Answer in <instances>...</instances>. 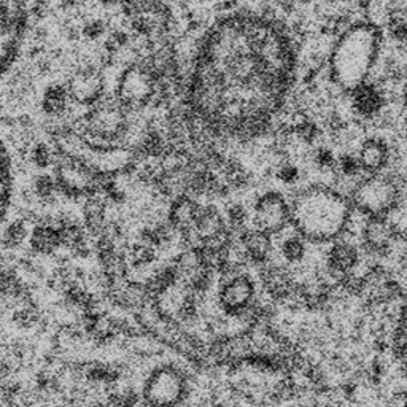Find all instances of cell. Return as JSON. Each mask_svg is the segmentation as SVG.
<instances>
[{"instance_id": "cell-1", "label": "cell", "mask_w": 407, "mask_h": 407, "mask_svg": "<svg viewBox=\"0 0 407 407\" xmlns=\"http://www.w3.org/2000/svg\"><path fill=\"white\" fill-rule=\"evenodd\" d=\"M299 37L271 7H237L198 38L185 85L191 120L223 148L272 137L296 88Z\"/></svg>"}, {"instance_id": "cell-2", "label": "cell", "mask_w": 407, "mask_h": 407, "mask_svg": "<svg viewBox=\"0 0 407 407\" xmlns=\"http://www.w3.org/2000/svg\"><path fill=\"white\" fill-rule=\"evenodd\" d=\"M385 48L382 27L365 16L333 38L325 65V81L331 96H347L363 83L369 81Z\"/></svg>"}, {"instance_id": "cell-3", "label": "cell", "mask_w": 407, "mask_h": 407, "mask_svg": "<svg viewBox=\"0 0 407 407\" xmlns=\"http://www.w3.org/2000/svg\"><path fill=\"white\" fill-rule=\"evenodd\" d=\"M289 228L308 244L325 245L342 239L353 225L349 194L328 182H310L289 196Z\"/></svg>"}, {"instance_id": "cell-4", "label": "cell", "mask_w": 407, "mask_h": 407, "mask_svg": "<svg viewBox=\"0 0 407 407\" xmlns=\"http://www.w3.org/2000/svg\"><path fill=\"white\" fill-rule=\"evenodd\" d=\"M356 214L365 218H388L404 205V175L385 170L365 175L349 193Z\"/></svg>"}, {"instance_id": "cell-5", "label": "cell", "mask_w": 407, "mask_h": 407, "mask_svg": "<svg viewBox=\"0 0 407 407\" xmlns=\"http://www.w3.org/2000/svg\"><path fill=\"white\" fill-rule=\"evenodd\" d=\"M250 221L248 226L267 236L276 237L289 228V196L278 188H266L255 191L252 204L247 205Z\"/></svg>"}, {"instance_id": "cell-6", "label": "cell", "mask_w": 407, "mask_h": 407, "mask_svg": "<svg viewBox=\"0 0 407 407\" xmlns=\"http://www.w3.org/2000/svg\"><path fill=\"white\" fill-rule=\"evenodd\" d=\"M191 382L177 366H161L152 372L143 385L145 407H182L189 398Z\"/></svg>"}, {"instance_id": "cell-7", "label": "cell", "mask_w": 407, "mask_h": 407, "mask_svg": "<svg viewBox=\"0 0 407 407\" xmlns=\"http://www.w3.org/2000/svg\"><path fill=\"white\" fill-rule=\"evenodd\" d=\"M342 97L347 99V120L363 127L374 125L390 105L385 88L371 80Z\"/></svg>"}, {"instance_id": "cell-8", "label": "cell", "mask_w": 407, "mask_h": 407, "mask_svg": "<svg viewBox=\"0 0 407 407\" xmlns=\"http://www.w3.org/2000/svg\"><path fill=\"white\" fill-rule=\"evenodd\" d=\"M256 301V283L247 272L225 277L220 280L216 304L225 317L241 319Z\"/></svg>"}, {"instance_id": "cell-9", "label": "cell", "mask_w": 407, "mask_h": 407, "mask_svg": "<svg viewBox=\"0 0 407 407\" xmlns=\"http://www.w3.org/2000/svg\"><path fill=\"white\" fill-rule=\"evenodd\" d=\"M404 234H399L388 218H365L360 228V245L366 256L372 260L388 258L393 252V245Z\"/></svg>"}, {"instance_id": "cell-10", "label": "cell", "mask_w": 407, "mask_h": 407, "mask_svg": "<svg viewBox=\"0 0 407 407\" xmlns=\"http://www.w3.org/2000/svg\"><path fill=\"white\" fill-rule=\"evenodd\" d=\"M361 252L352 241L339 239L333 242L325 255L321 276L333 287H339L345 278L353 276L355 269L360 266Z\"/></svg>"}, {"instance_id": "cell-11", "label": "cell", "mask_w": 407, "mask_h": 407, "mask_svg": "<svg viewBox=\"0 0 407 407\" xmlns=\"http://www.w3.org/2000/svg\"><path fill=\"white\" fill-rule=\"evenodd\" d=\"M26 19L24 5L0 3V72L8 65L19 47Z\"/></svg>"}, {"instance_id": "cell-12", "label": "cell", "mask_w": 407, "mask_h": 407, "mask_svg": "<svg viewBox=\"0 0 407 407\" xmlns=\"http://www.w3.org/2000/svg\"><path fill=\"white\" fill-rule=\"evenodd\" d=\"M365 175H376L390 169L394 158V147L382 134H366L355 150Z\"/></svg>"}, {"instance_id": "cell-13", "label": "cell", "mask_w": 407, "mask_h": 407, "mask_svg": "<svg viewBox=\"0 0 407 407\" xmlns=\"http://www.w3.org/2000/svg\"><path fill=\"white\" fill-rule=\"evenodd\" d=\"M228 225L225 214L216 205V202H205L199 205L196 218L193 221V234L196 237L198 245L221 237L226 234Z\"/></svg>"}, {"instance_id": "cell-14", "label": "cell", "mask_w": 407, "mask_h": 407, "mask_svg": "<svg viewBox=\"0 0 407 407\" xmlns=\"http://www.w3.org/2000/svg\"><path fill=\"white\" fill-rule=\"evenodd\" d=\"M278 252L287 264L299 266L308 258V242L293 231L282 237L280 244H278Z\"/></svg>"}, {"instance_id": "cell-15", "label": "cell", "mask_w": 407, "mask_h": 407, "mask_svg": "<svg viewBox=\"0 0 407 407\" xmlns=\"http://www.w3.org/2000/svg\"><path fill=\"white\" fill-rule=\"evenodd\" d=\"M11 188H13V178H11V163L7 148L0 141V223L7 215L11 199Z\"/></svg>"}, {"instance_id": "cell-16", "label": "cell", "mask_w": 407, "mask_h": 407, "mask_svg": "<svg viewBox=\"0 0 407 407\" xmlns=\"http://www.w3.org/2000/svg\"><path fill=\"white\" fill-rule=\"evenodd\" d=\"M272 177L283 186L298 188L303 183L304 169L298 161L294 159H282L272 167Z\"/></svg>"}, {"instance_id": "cell-17", "label": "cell", "mask_w": 407, "mask_h": 407, "mask_svg": "<svg viewBox=\"0 0 407 407\" xmlns=\"http://www.w3.org/2000/svg\"><path fill=\"white\" fill-rule=\"evenodd\" d=\"M136 258L137 261H141V263H150V261H152V252H150L148 248H142L136 253Z\"/></svg>"}, {"instance_id": "cell-18", "label": "cell", "mask_w": 407, "mask_h": 407, "mask_svg": "<svg viewBox=\"0 0 407 407\" xmlns=\"http://www.w3.org/2000/svg\"><path fill=\"white\" fill-rule=\"evenodd\" d=\"M88 407H109V404L102 403V401H93V403L89 404Z\"/></svg>"}]
</instances>
